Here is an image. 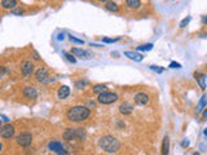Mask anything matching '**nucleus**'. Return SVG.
Masks as SVG:
<instances>
[{"instance_id": "f257e3e1", "label": "nucleus", "mask_w": 207, "mask_h": 155, "mask_svg": "<svg viewBox=\"0 0 207 155\" xmlns=\"http://www.w3.org/2000/svg\"><path fill=\"white\" fill-rule=\"evenodd\" d=\"M90 116H91V110L87 106H83V105L73 106L66 112L68 120L73 121V123H82V121L87 120Z\"/></svg>"}, {"instance_id": "f03ea898", "label": "nucleus", "mask_w": 207, "mask_h": 155, "mask_svg": "<svg viewBox=\"0 0 207 155\" xmlns=\"http://www.w3.org/2000/svg\"><path fill=\"white\" fill-rule=\"evenodd\" d=\"M99 146L105 152L113 154L121 149V142H119V140L117 137L112 136V134H106V136H102L99 140Z\"/></svg>"}, {"instance_id": "7ed1b4c3", "label": "nucleus", "mask_w": 207, "mask_h": 155, "mask_svg": "<svg viewBox=\"0 0 207 155\" xmlns=\"http://www.w3.org/2000/svg\"><path fill=\"white\" fill-rule=\"evenodd\" d=\"M85 129L84 128H66L63 132V138L66 141H73V140H84L85 138Z\"/></svg>"}, {"instance_id": "20e7f679", "label": "nucleus", "mask_w": 207, "mask_h": 155, "mask_svg": "<svg viewBox=\"0 0 207 155\" xmlns=\"http://www.w3.org/2000/svg\"><path fill=\"white\" fill-rule=\"evenodd\" d=\"M118 101V95L114 92H104L101 95H99L97 97V102L101 103V105H112V103Z\"/></svg>"}, {"instance_id": "39448f33", "label": "nucleus", "mask_w": 207, "mask_h": 155, "mask_svg": "<svg viewBox=\"0 0 207 155\" xmlns=\"http://www.w3.org/2000/svg\"><path fill=\"white\" fill-rule=\"evenodd\" d=\"M48 150L56 152L57 155H68V151L63 147V143L60 141H51L48 143Z\"/></svg>"}, {"instance_id": "423d86ee", "label": "nucleus", "mask_w": 207, "mask_h": 155, "mask_svg": "<svg viewBox=\"0 0 207 155\" xmlns=\"http://www.w3.org/2000/svg\"><path fill=\"white\" fill-rule=\"evenodd\" d=\"M17 143L19 145V146H22V147H27L31 145L32 142V136H31V133L29 132H22L21 134H18L17 136Z\"/></svg>"}, {"instance_id": "0eeeda50", "label": "nucleus", "mask_w": 207, "mask_h": 155, "mask_svg": "<svg viewBox=\"0 0 207 155\" xmlns=\"http://www.w3.org/2000/svg\"><path fill=\"white\" fill-rule=\"evenodd\" d=\"M34 72V64L31 61H24L21 62V74L24 78H29Z\"/></svg>"}, {"instance_id": "6e6552de", "label": "nucleus", "mask_w": 207, "mask_h": 155, "mask_svg": "<svg viewBox=\"0 0 207 155\" xmlns=\"http://www.w3.org/2000/svg\"><path fill=\"white\" fill-rule=\"evenodd\" d=\"M14 132H16V129L12 124H4L2 127V129H0V136H2V138H4V140H8V138H12L14 136Z\"/></svg>"}, {"instance_id": "1a4fd4ad", "label": "nucleus", "mask_w": 207, "mask_h": 155, "mask_svg": "<svg viewBox=\"0 0 207 155\" xmlns=\"http://www.w3.org/2000/svg\"><path fill=\"white\" fill-rule=\"evenodd\" d=\"M71 53L78 57V58H82V59H90L92 58V53L90 50H85V49H82V48H73L71 49Z\"/></svg>"}, {"instance_id": "9d476101", "label": "nucleus", "mask_w": 207, "mask_h": 155, "mask_svg": "<svg viewBox=\"0 0 207 155\" xmlns=\"http://www.w3.org/2000/svg\"><path fill=\"white\" fill-rule=\"evenodd\" d=\"M48 78H49V74H48V70L46 67H39L35 71V79L39 83H47Z\"/></svg>"}, {"instance_id": "9b49d317", "label": "nucleus", "mask_w": 207, "mask_h": 155, "mask_svg": "<svg viewBox=\"0 0 207 155\" xmlns=\"http://www.w3.org/2000/svg\"><path fill=\"white\" fill-rule=\"evenodd\" d=\"M24 97L27 98V100H35L38 97V90L35 87L32 85H29V87H25L24 88Z\"/></svg>"}, {"instance_id": "f8f14e48", "label": "nucleus", "mask_w": 207, "mask_h": 155, "mask_svg": "<svg viewBox=\"0 0 207 155\" xmlns=\"http://www.w3.org/2000/svg\"><path fill=\"white\" fill-rule=\"evenodd\" d=\"M149 101H150L149 96L146 95V93H144V92H140V93H136V95H135V102L137 103V105H140V106L148 105Z\"/></svg>"}, {"instance_id": "ddd939ff", "label": "nucleus", "mask_w": 207, "mask_h": 155, "mask_svg": "<svg viewBox=\"0 0 207 155\" xmlns=\"http://www.w3.org/2000/svg\"><path fill=\"white\" fill-rule=\"evenodd\" d=\"M194 78H195V80H197L199 88L206 89V79H207L206 74H203V72H201V71H197V72H194Z\"/></svg>"}, {"instance_id": "4468645a", "label": "nucleus", "mask_w": 207, "mask_h": 155, "mask_svg": "<svg viewBox=\"0 0 207 155\" xmlns=\"http://www.w3.org/2000/svg\"><path fill=\"white\" fill-rule=\"evenodd\" d=\"M18 7L17 0H2V8L5 10H14Z\"/></svg>"}, {"instance_id": "2eb2a0df", "label": "nucleus", "mask_w": 207, "mask_h": 155, "mask_svg": "<svg viewBox=\"0 0 207 155\" xmlns=\"http://www.w3.org/2000/svg\"><path fill=\"white\" fill-rule=\"evenodd\" d=\"M124 56L128 57L129 59L135 61V62H141V61L144 59V56H143V54H140L139 52H133V50H127V52H124Z\"/></svg>"}, {"instance_id": "dca6fc26", "label": "nucleus", "mask_w": 207, "mask_h": 155, "mask_svg": "<svg viewBox=\"0 0 207 155\" xmlns=\"http://www.w3.org/2000/svg\"><path fill=\"white\" fill-rule=\"evenodd\" d=\"M132 111H133V106L128 102H123L119 105V112H121L122 115H129Z\"/></svg>"}, {"instance_id": "f3484780", "label": "nucleus", "mask_w": 207, "mask_h": 155, "mask_svg": "<svg viewBox=\"0 0 207 155\" xmlns=\"http://www.w3.org/2000/svg\"><path fill=\"white\" fill-rule=\"evenodd\" d=\"M70 96V88L68 85H61L58 88V92H57V97L60 100H65Z\"/></svg>"}, {"instance_id": "a211bd4d", "label": "nucleus", "mask_w": 207, "mask_h": 155, "mask_svg": "<svg viewBox=\"0 0 207 155\" xmlns=\"http://www.w3.org/2000/svg\"><path fill=\"white\" fill-rule=\"evenodd\" d=\"M170 154V137L165 136L162 141V155H168Z\"/></svg>"}, {"instance_id": "6ab92c4d", "label": "nucleus", "mask_w": 207, "mask_h": 155, "mask_svg": "<svg viewBox=\"0 0 207 155\" xmlns=\"http://www.w3.org/2000/svg\"><path fill=\"white\" fill-rule=\"evenodd\" d=\"M206 106H207V95H203V96L201 97L199 102H198V105H197V114L202 112V111L206 109Z\"/></svg>"}, {"instance_id": "aec40b11", "label": "nucleus", "mask_w": 207, "mask_h": 155, "mask_svg": "<svg viewBox=\"0 0 207 155\" xmlns=\"http://www.w3.org/2000/svg\"><path fill=\"white\" fill-rule=\"evenodd\" d=\"M105 8L109 10V12H118L119 10V5L114 2H106L105 3Z\"/></svg>"}, {"instance_id": "412c9836", "label": "nucleus", "mask_w": 207, "mask_h": 155, "mask_svg": "<svg viewBox=\"0 0 207 155\" xmlns=\"http://www.w3.org/2000/svg\"><path fill=\"white\" fill-rule=\"evenodd\" d=\"M126 4L131 8V9H139L141 7V2L140 0H124Z\"/></svg>"}, {"instance_id": "4be33fe9", "label": "nucleus", "mask_w": 207, "mask_h": 155, "mask_svg": "<svg viewBox=\"0 0 207 155\" xmlns=\"http://www.w3.org/2000/svg\"><path fill=\"white\" fill-rule=\"evenodd\" d=\"M107 89H106V85H104V84H96L95 87H93V92L95 93H97V95H101V93H104V92H106Z\"/></svg>"}, {"instance_id": "5701e85b", "label": "nucleus", "mask_w": 207, "mask_h": 155, "mask_svg": "<svg viewBox=\"0 0 207 155\" xmlns=\"http://www.w3.org/2000/svg\"><path fill=\"white\" fill-rule=\"evenodd\" d=\"M63 56L66 57V59H68L69 62H71V64H75V62H77V58H75V56H74L73 53H68V52H63Z\"/></svg>"}, {"instance_id": "b1692460", "label": "nucleus", "mask_w": 207, "mask_h": 155, "mask_svg": "<svg viewBox=\"0 0 207 155\" xmlns=\"http://www.w3.org/2000/svg\"><path fill=\"white\" fill-rule=\"evenodd\" d=\"M136 49H137V50H151V49H153V44H151V43H149V44H143V45H139Z\"/></svg>"}, {"instance_id": "393cba45", "label": "nucleus", "mask_w": 207, "mask_h": 155, "mask_svg": "<svg viewBox=\"0 0 207 155\" xmlns=\"http://www.w3.org/2000/svg\"><path fill=\"white\" fill-rule=\"evenodd\" d=\"M121 38H102V43H106V44H112V43H115V41H119Z\"/></svg>"}, {"instance_id": "a878e982", "label": "nucleus", "mask_w": 207, "mask_h": 155, "mask_svg": "<svg viewBox=\"0 0 207 155\" xmlns=\"http://www.w3.org/2000/svg\"><path fill=\"white\" fill-rule=\"evenodd\" d=\"M190 19H192V17H189V16H188V17H185V18L181 21V22H180V25H179V26H180V28L187 27V25L190 22Z\"/></svg>"}, {"instance_id": "bb28decb", "label": "nucleus", "mask_w": 207, "mask_h": 155, "mask_svg": "<svg viewBox=\"0 0 207 155\" xmlns=\"http://www.w3.org/2000/svg\"><path fill=\"white\" fill-rule=\"evenodd\" d=\"M150 70H151V71H155V72H158V74H162V72L165 71V67H162V66H155V65H151V66H150Z\"/></svg>"}, {"instance_id": "cd10ccee", "label": "nucleus", "mask_w": 207, "mask_h": 155, "mask_svg": "<svg viewBox=\"0 0 207 155\" xmlns=\"http://www.w3.org/2000/svg\"><path fill=\"white\" fill-rule=\"evenodd\" d=\"M69 39H70L71 41H74V43H77V44H83V43H84L82 39H78V38H75V36H73V35H69Z\"/></svg>"}, {"instance_id": "c85d7f7f", "label": "nucleus", "mask_w": 207, "mask_h": 155, "mask_svg": "<svg viewBox=\"0 0 207 155\" xmlns=\"http://www.w3.org/2000/svg\"><path fill=\"white\" fill-rule=\"evenodd\" d=\"M170 69H181V65L179 64V62H175V61H172L171 64H170V66H168Z\"/></svg>"}, {"instance_id": "c756f323", "label": "nucleus", "mask_w": 207, "mask_h": 155, "mask_svg": "<svg viewBox=\"0 0 207 155\" xmlns=\"http://www.w3.org/2000/svg\"><path fill=\"white\" fill-rule=\"evenodd\" d=\"M12 14H14V16H22L24 14V10L22 9H14V10H12Z\"/></svg>"}, {"instance_id": "7c9ffc66", "label": "nucleus", "mask_w": 207, "mask_h": 155, "mask_svg": "<svg viewBox=\"0 0 207 155\" xmlns=\"http://www.w3.org/2000/svg\"><path fill=\"white\" fill-rule=\"evenodd\" d=\"M31 56H32V58H34L35 61H39V59H40V57H39V53H38L36 50H32V52H31Z\"/></svg>"}, {"instance_id": "2f4dec72", "label": "nucleus", "mask_w": 207, "mask_h": 155, "mask_svg": "<svg viewBox=\"0 0 207 155\" xmlns=\"http://www.w3.org/2000/svg\"><path fill=\"white\" fill-rule=\"evenodd\" d=\"M85 84H88V80H80V81L77 83V87L80 88V87H84Z\"/></svg>"}, {"instance_id": "473e14b6", "label": "nucleus", "mask_w": 207, "mask_h": 155, "mask_svg": "<svg viewBox=\"0 0 207 155\" xmlns=\"http://www.w3.org/2000/svg\"><path fill=\"white\" fill-rule=\"evenodd\" d=\"M189 145H190V142H189V141H188L187 138H185V140H184V141L181 142V146H182V147H188Z\"/></svg>"}, {"instance_id": "72a5a7b5", "label": "nucleus", "mask_w": 207, "mask_h": 155, "mask_svg": "<svg viewBox=\"0 0 207 155\" xmlns=\"http://www.w3.org/2000/svg\"><path fill=\"white\" fill-rule=\"evenodd\" d=\"M63 39H65V34H63V33L58 34V36H57V40H63Z\"/></svg>"}, {"instance_id": "f704fd0d", "label": "nucleus", "mask_w": 207, "mask_h": 155, "mask_svg": "<svg viewBox=\"0 0 207 155\" xmlns=\"http://www.w3.org/2000/svg\"><path fill=\"white\" fill-rule=\"evenodd\" d=\"M2 119H3V121H4V123H8V121H9V119L4 115V114H2Z\"/></svg>"}, {"instance_id": "c9c22d12", "label": "nucleus", "mask_w": 207, "mask_h": 155, "mask_svg": "<svg viewBox=\"0 0 207 155\" xmlns=\"http://www.w3.org/2000/svg\"><path fill=\"white\" fill-rule=\"evenodd\" d=\"M203 119L204 120L207 119V109H204V111H203Z\"/></svg>"}, {"instance_id": "e433bc0d", "label": "nucleus", "mask_w": 207, "mask_h": 155, "mask_svg": "<svg viewBox=\"0 0 207 155\" xmlns=\"http://www.w3.org/2000/svg\"><path fill=\"white\" fill-rule=\"evenodd\" d=\"M203 134H204V136L207 137V128H204V129H203Z\"/></svg>"}, {"instance_id": "4c0bfd02", "label": "nucleus", "mask_w": 207, "mask_h": 155, "mask_svg": "<svg viewBox=\"0 0 207 155\" xmlns=\"http://www.w3.org/2000/svg\"><path fill=\"white\" fill-rule=\"evenodd\" d=\"M203 22H204V23H206V25H207V16H206V17H204V18H203Z\"/></svg>"}, {"instance_id": "58836bf2", "label": "nucleus", "mask_w": 207, "mask_h": 155, "mask_svg": "<svg viewBox=\"0 0 207 155\" xmlns=\"http://www.w3.org/2000/svg\"><path fill=\"white\" fill-rule=\"evenodd\" d=\"M99 2H102V3H106V2H109V0H99Z\"/></svg>"}, {"instance_id": "ea45409f", "label": "nucleus", "mask_w": 207, "mask_h": 155, "mask_svg": "<svg viewBox=\"0 0 207 155\" xmlns=\"http://www.w3.org/2000/svg\"><path fill=\"white\" fill-rule=\"evenodd\" d=\"M193 155H201L199 152H197V151H195V152H193Z\"/></svg>"}]
</instances>
